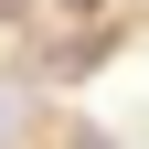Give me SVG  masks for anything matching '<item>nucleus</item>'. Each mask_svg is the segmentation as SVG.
<instances>
[{
  "instance_id": "nucleus-1",
  "label": "nucleus",
  "mask_w": 149,
  "mask_h": 149,
  "mask_svg": "<svg viewBox=\"0 0 149 149\" xmlns=\"http://www.w3.org/2000/svg\"><path fill=\"white\" fill-rule=\"evenodd\" d=\"M11 128H22V85H0V149H11Z\"/></svg>"
},
{
  "instance_id": "nucleus-2",
  "label": "nucleus",
  "mask_w": 149,
  "mask_h": 149,
  "mask_svg": "<svg viewBox=\"0 0 149 149\" xmlns=\"http://www.w3.org/2000/svg\"><path fill=\"white\" fill-rule=\"evenodd\" d=\"M53 11H64V22H107V0H53Z\"/></svg>"
},
{
  "instance_id": "nucleus-3",
  "label": "nucleus",
  "mask_w": 149,
  "mask_h": 149,
  "mask_svg": "<svg viewBox=\"0 0 149 149\" xmlns=\"http://www.w3.org/2000/svg\"><path fill=\"white\" fill-rule=\"evenodd\" d=\"M32 11H43V0H0V32H22V22H32Z\"/></svg>"
}]
</instances>
